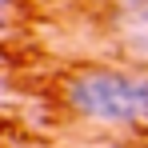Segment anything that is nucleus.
Here are the masks:
<instances>
[{
	"instance_id": "nucleus-1",
	"label": "nucleus",
	"mask_w": 148,
	"mask_h": 148,
	"mask_svg": "<svg viewBox=\"0 0 148 148\" xmlns=\"http://www.w3.org/2000/svg\"><path fill=\"white\" fill-rule=\"evenodd\" d=\"M60 104L100 132H148V68L84 64L60 80Z\"/></svg>"
},
{
	"instance_id": "nucleus-2",
	"label": "nucleus",
	"mask_w": 148,
	"mask_h": 148,
	"mask_svg": "<svg viewBox=\"0 0 148 148\" xmlns=\"http://www.w3.org/2000/svg\"><path fill=\"white\" fill-rule=\"evenodd\" d=\"M120 40L136 60H148V0H120Z\"/></svg>"
},
{
	"instance_id": "nucleus-3",
	"label": "nucleus",
	"mask_w": 148,
	"mask_h": 148,
	"mask_svg": "<svg viewBox=\"0 0 148 148\" xmlns=\"http://www.w3.org/2000/svg\"><path fill=\"white\" fill-rule=\"evenodd\" d=\"M92 148H132V144H116V140H104V144H92Z\"/></svg>"
}]
</instances>
